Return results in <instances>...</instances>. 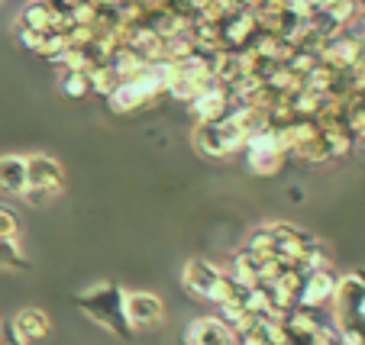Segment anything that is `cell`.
<instances>
[{"label":"cell","mask_w":365,"mask_h":345,"mask_svg":"<svg viewBox=\"0 0 365 345\" xmlns=\"http://www.w3.org/2000/svg\"><path fill=\"white\" fill-rule=\"evenodd\" d=\"M78 307L94 319L97 326L110 329L113 336L120 339H130L133 336V326L126 319V290L113 281H101L94 287L81 290L78 294Z\"/></svg>","instance_id":"1"},{"label":"cell","mask_w":365,"mask_h":345,"mask_svg":"<svg viewBox=\"0 0 365 345\" xmlns=\"http://www.w3.org/2000/svg\"><path fill=\"white\" fill-rule=\"evenodd\" d=\"M242 155H246V165L252 174H275L284 165V149L278 142L275 129H259L249 132L246 145H242Z\"/></svg>","instance_id":"2"},{"label":"cell","mask_w":365,"mask_h":345,"mask_svg":"<svg viewBox=\"0 0 365 345\" xmlns=\"http://www.w3.org/2000/svg\"><path fill=\"white\" fill-rule=\"evenodd\" d=\"M126 319H130L133 332L136 329H155L165 319V304L149 290H130L126 294Z\"/></svg>","instance_id":"3"},{"label":"cell","mask_w":365,"mask_h":345,"mask_svg":"<svg viewBox=\"0 0 365 345\" xmlns=\"http://www.w3.org/2000/svg\"><path fill=\"white\" fill-rule=\"evenodd\" d=\"M339 275L333 268H320V271H307L301 284V294H297V307L304 310H320L324 304L333 300V290H336Z\"/></svg>","instance_id":"4"},{"label":"cell","mask_w":365,"mask_h":345,"mask_svg":"<svg viewBox=\"0 0 365 345\" xmlns=\"http://www.w3.org/2000/svg\"><path fill=\"white\" fill-rule=\"evenodd\" d=\"M230 110H233V94L227 84H210L191 100V113L197 117V123H217L230 117Z\"/></svg>","instance_id":"5"},{"label":"cell","mask_w":365,"mask_h":345,"mask_svg":"<svg viewBox=\"0 0 365 345\" xmlns=\"http://www.w3.org/2000/svg\"><path fill=\"white\" fill-rule=\"evenodd\" d=\"M220 277H223V268H217L214 262H204V258H191V262L185 265V271H181V284L200 300L210 297V290L217 287Z\"/></svg>","instance_id":"6"},{"label":"cell","mask_w":365,"mask_h":345,"mask_svg":"<svg viewBox=\"0 0 365 345\" xmlns=\"http://www.w3.org/2000/svg\"><path fill=\"white\" fill-rule=\"evenodd\" d=\"M233 329L220 317H200L185 329V345H233Z\"/></svg>","instance_id":"7"},{"label":"cell","mask_w":365,"mask_h":345,"mask_svg":"<svg viewBox=\"0 0 365 345\" xmlns=\"http://www.w3.org/2000/svg\"><path fill=\"white\" fill-rule=\"evenodd\" d=\"M10 329H14V336L20 339L23 345L42 342V339L48 336V329H52V319H48V313L39 310V307H23V310L14 317Z\"/></svg>","instance_id":"8"},{"label":"cell","mask_w":365,"mask_h":345,"mask_svg":"<svg viewBox=\"0 0 365 345\" xmlns=\"http://www.w3.org/2000/svg\"><path fill=\"white\" fill-rule=\"evenodd\" d=\"M26 181L36 187H52V191H62L65 184V171L52 155L46 152H36V155H26Z\"/></svg>","instance_id":"9"},{"label":"cell","mask_w":365,"mask_h":345,"mask_svg":"<svg viewBox=\"0 0 365 345\" xmlns=\"http://www.w3.org/2000/svg\"><path fill=\"white\" fill-rule=\"evenodd\" d=\"M194 149L197 155L210 161H220V159H230L227 152V142H223V132H220V123H197L194 126Z\"/></svg>","instance_id":"10"},{"label":"cell","mask_w":365,"mask_h":345,"mask_svg":"<svg viewBox=\"0 0 365 345\" xmlns=\"http://www.w3.org/2000/svg\"><path fill=\"white\" fill-rule=\"evenodd\" d=\"M26 187V155H0V191L10 197H20Z\"/></svg>","instance_id":"11"},{"label":"cell","mask_w":365,"mask_h":345,"mask_svg":"<svg viewBox=\"0 0 365 345\" xmlns=\"http://www.w3.org/2000/svg\"><path fill=\"white\" fill-rule=\"evenodd\" d=\"M255 265H259V258H252L246 249H240V252L233 255V262H230V271H227V275L233 277L236 287L252 290V287H259V275H255Z\"/></svg>","instance_id":"12"},{"label":"cell","mask_w":365,"mask_h":345,"mask_svg":"<svg viewBox=\"0 0 365 345\" xmlns=\"http://www.w3.org/2000/svg\"><path fill=\"white\" fill-rule=\"evenodd\" d=\"M16 26L36 29V33H48V29H52V7H48L46 0H29L26 7L20 10V20H16Z\"/></svg>","instance_id":"13"},{"label":"cell","mask_w":365,"mask_h":345,"mask_svg":"<svg viewBox=\"0 0 365 345\" xmlns=\"http://www.w3.org/2000/svg\"><path fill=\"white\" fill-rule=\"evenodd\" d=\"M275 245H278V239H275V229H272V223L269 226H259V229H252L249 233V239H246V252L252 258H275Z\"/></svg>","instance_id":"14"},{"label":"cell","mask_w":365,"mask_h":345,"mask_svg":"<svg viewBox=\"0 0 365 345\" xmlns=\"http://www.w3.org/2000/svg\"><path fill=\"white\" fill-rule=\"evenodd\" d=\"M88 81H91V94L110 97L113 90H117L120 78H117V71L110 68V62H107V65H94V68L88 71Z\"/></svg>","instance_id":"15"},{"label":"cell","mask_w":365,"mask_h":345,"mask_svg":"<svg viewBox=\"0 0 365 345\" xmlns=\"http://www.w3.org/2000/svg\"><path fill=\"white\" fill-rule=\"evenodd\" d=\"M62 90L71 100H81V97L91 94V81L88 71H62Z\"/></svg>","instance_id":"16"},{"label":"cell","mask_w":365,"mask_h":345,"mask_svg":"<svg viewBox=\"0 0 365 345\" xmlns=\"http://www.w3.org/2000/svg\"><path fill=\"white\" fill-rule=\"evenodd\" d=\"M0 268H10V271L26 268V255H23L16 239H0Z\"/></svg>","instance_id":"17"},{"label":"cell","mask_w":365,"mask_h":345,"mask_svg":"<svg viewBox=\"0 0 365 345\" xmlns=\"http://www.w3.org/2000/svg\"><path fill=\"white\" fill-rule=\"evenodd\" d=\"M58 193H62V191H52V187H36V184H29L26 191L20 193V197H23V203H29V207L42 210V207H48V203H56Z\"/></svg>","instance_id":"18"},{"label":"cell","mask_w":365,"mask_h":345,"mask_svg":"<svg viewBox=\"0 0 365 345\" xmlns=\"http://www.w3.org/2000/svg\"><path fill=\"white\" fill-rule=\"evenodd\" d=\"M20 235V220H16L14 207L0 203V239H16Z\"/></svg>","instance_id":"19"},{"label":"cell","mask_w":365,"mask_h":345,"mask_svg":"<svg viewBox=\"0 0 365 345\" xmlns=\"http://www.w3.org/2000/svg\"><path fill=\"white\" fill-rule=\"evenodd\" d=\"M16 36H20V46L29 48V52H36L39 55V48H42V39H46V33H36V29H23L16 26Z\"/></svg>","instance_id":"20"},{"label":"cell","mask_w":365,"mask_h":345,"mask_svg":"<svg viewBox=\"0 0 365 345\" xmlns=\"http://www.w3.org/2000/svg\"><path fill=\"white\" fill-rule=\"evenodd\" d=\"M46 4L56 10V14H71V10H75L81 0H46Z\"/></svg>","instance_id":"21"},{"label":"cell","mask_w":365,"mask_h":345,"mask_svg":"<svg viewBox=\"0 0 365 345\" xmlns=\"http://www.w3.org/2000/svg\"><path fill=\"white\" fill-rule=\"evenodd\" d=\"M0 345H23V342L14 336V329L7 326V329H0Z\"/></svg>","instance_id":"22"},{"label":"cell","mask_w":365,"mask_h":345,"mask_svg":"<svg viewBox=\"0 0 365 345\" xmlns=\"http://www.w3.org/2000/svg\"><path fill=\"white\" fill-rule=\"evenodd\" d=\"M359 275H362V281H365V268H359Z\"/></svg>","instance_id":"23"}]
</instances>
